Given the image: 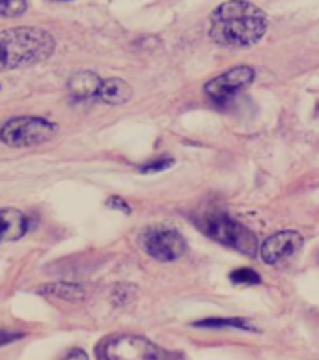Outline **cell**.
<instances>
[{"instance_id": "9a60e30c", "label": "cell", "mask_w": 319, "mask_h": 360, "mask_svg": "<svg viewBox=\"0 0 319 360\" xmlns=\"http://www.w3.org/2000/svg\"><path fill=\"white\" fill-rule=\"evenodd\" d=\"M28 10V0H0V15L19 17Z\"/></svg>"}, {"instance_id": "4fadbf2b", "label": "cell", "mask_w": 319, "mask_h": 360, "mask_svg": "<svg viewBox=\"0 0 319 360\" xmlns=\"http://www.w3.org/2000/svg\"><path fill=\"white\" fill-rule=\"evenodd\" d=\"M195 327L204 328H239V330H249V333H258V328L247 319V317H209V319H202L196 321Z\"/></svg>"}, {"instance_id": "ac0fdd59", "label": "cell", "mask_w": 319, "mask_h": 360, "mask_svg": "<svg viewBox=\"0 0 319 360\" xmlns=\"http://www.w3.org/2000/svg\"><path fill=\"white\" fill-rule=\"evenodd\" d=\"M108 205H110V207H116V210H124L125 213H129V211H131L129 205L125 204V202L122 198H110Z\"/></svg>"}, {"instance_id": "8992f818", "label": "cell", "mask_w": 319, "mask_h": 360, "mask_svg": "<svg viewBox=\"0 0 319 360\" xmlns=\"http://www.w3.org/2000/svg\"><path fill=\"white\" fill-rule=\"evenodd\" d=\"M141 245L148 256L157 262H176L187 250L185 237L168 226H152L141 236Z\"/></svg>"}, {"instance_id": "8fae6325", "label": "cell", "mask_w": 319, "mask_h": 360, "mask_svg": "<svg viewBox=\"0 0 319 360\" xmlns=\"http://www.w3.org/2000/svg\"><path fill=\"white\" fill-rule=\"evenodd\" d=\"M101 77H98L92 71H79L70 79V94L77 101H96V94L101 84Z\"/></svg>"}, {"instance_id": "30bf717a", "label": "cell", "mask_w": 319, "mask_h": 360, "mask_svg": "<svg viewBox=\"0 0 319 360\" xmlns=\"http://www.w3.org/2000/svg\"><path fill=\"white\" fill-rule=\"evenodd\" d=\"M133 97V88L118 77H110V79H103L99 84V90L96 94V101L105 103V105H112V107H119L125 105Z\"/></svg>"}, {"instance_id": "ba28073f", "label": "cell", "mask_w": 319, "mask_h": 360, "mask_svg": "<svg viewBox=\"0 0 319 360\" xmlns=\"http://www.w3.org/2000/svg\"><path fill=\"white\" fill-rule=\"evenodd\" d=\"M303 245V237L295 230H282L267 237L266 241L261 243V247L258 248V254L263 264L275 265L282 259L289 258L297 252Z\"/></svg>"}, {"instance_id": "9c48e42d", "label": "cell", "mask_w": 319, "mask_h": 360, "mask_svg": "<svg viewBox=\"0 0 319 360\" xmlns=\"http://www.w3.org/2000/svg\"><path fill=\"white\" fill-rule=\"evenodd\" d=\"M28 219L27 215L19 210L13 207H6L0 210V243H10L21 239L22 236H27Z\"/></svg>"}, {"instance_id": "52a82bcc", "label": "cell", "mask_w": 319, "mask_h": 360, "mask_svg": "<svg viewBox=\"0 0 319 360\" xmlns=\"http://www.w3.org/2000/svg\"><path fill=\"white\" fill-rule=\"evenodd\" d=\"M254 81V70L249 65H239L226 73L215 77L206 84V94L216 103L230 101L237 91L250 86Z\"/></svg>"}, {"instance_id": "277c9868", "label": "cell", "mask_w": 319, "mask_h": 360, "mask_svg": "<svg viewBox=\"0 0 319 360\" xmlns=\"http://www.w3.org/2000/svg\"><path fill=\"white\" fill-rule=\"evenodd\" d=\"M99 356L103 360H181L179 355L162 349L152 340L136 334L112 336L99 347Z\"/></svg>"}, {"instance_id": "5b68a950", "label": "cell", "mask_w": 319, "mask_h": 360, "mask_svg": "<svg viewBox=\"0 0 319 360\" xmlns=\"http://www.w3.org/2000/svg\"><path fill=\"white\" fill-rule=\"evenodd\" d=\"M56 135V125L49 120L19 116L0 127V142L8 148H32L49 142Z\"/></svg>"}, {"instance_id": "ffe728a7", "label": "cell", "mask_w": 319, "mask_h": 360, "mask_svg": "<svg viewBox=\"0 0 319 360\" xmlns=\"http://www.w3.org/2000/svg\"><path fill=\"white\" fill-rule=\"evenodd\" d=\"M54 2H67V0H54Z\"/></svg>"}, {"instance_id": "7a4b0ae2", "label": "cell", "mask_w": 319, "mask_h": 360, "mask_svg": "<svg viewBox=\"0 0 319 360\" xmlns=\"http://www.w3.org/2000/svg\"><path fill=\"white\" fill-rule=\"evenodd\" d=\"M54 53V39L38 27H17L0 32V71L41 64Z\"/></svg>"}, {"instance_id": "5bb4252c", "label": "cell", "mask_w": 319, "mask_h": 360, "mask_svg": "<svg viewBox=\"0 0 319 360\" xmlns=\"http://www.w3.org/2000/svg\"><path fill=\"white\" fill-rule=\"evenodd\" d=\"M230 280H232L233 284L239 285H258L261 284V276L256 273L254 269H235L232 274H230Z\"/></svg>"}, {"instance_id": "e0dca14e", "label": "cell", "mask_w": 319, "mask_h": 360, "mask_svg": "<svg viewBox=\"0 0 319 360\" xmlns=\"http://www.w3.org/2000/svg\"><path fill=\"white\" fill-rule=\"evenodd\" d=\"M25 333H15V330H0V347L2 345H8L11 342H15V340L22 338Z\"/></svg>"}, {"instance_id": "7c38bea8", "label": "cell", "mask_w": 319, "mask_h": 360, "mask_svg": "<svg viewBox=\"0 0 319 360\" xmlns=\"http://www.w3.org/2000/svg\"><path fill=\"white\" fill-rule=\"evenodd\" d=\"M39 293L54 299H62V301L70 302H81L86 297L84 288L79 284H70V282H54V284H45L39 288Z\"/></svg>"}, {"instance_id": "d6986e66", "label": "cell", "mask_w": 319, "mask_h": 360, "mask_svg": "<svg viewBox=\"0 0 319 360\" xmlns=\"http://www.w3.org/2000/svg\"><path fill=\"white\" fill-rule=\"evenodd\" d=\"M64 360H90V359H88L86 351L73 349V351H71V353H70V355L65 356Z\"/></svg>"}, {"instance_id": "44dd1931", "label": "cell", "mask_w": 319, "mask_h": 360, "mask_svg": "<svg viewBox=\"0 0 319 360\" xmlns=\"http://www.w3.org/2000/svg\"><path fill=\"white\" fill-rule=\"evenodd\" d=\"M318 110H319V103H318Z\"/></svg>"}, {"instance_id": "2e32d148", "label": "cell", "mask_w": 319, "mask_h": 360, "mask_svg": "<svg viewBox=\"0 0 319 360\" xmlns=\"http://www.w3.org/2000/svg\"><path fill=\"white\" fill-rule=\"evenodd\" d=\"M174 165V159L170 157H162L159 161H153V162H148L144 167H141V172H161V170H167Z\"/></svg>"}, {"instance_id": "6da1fadb", "label": "cell", "mask_w": 319, "mask_h": 360, "mask_svg": "<svg viewBox=\"0 0 319 360\" xmlns=\"http://www.w3.org/2000/svg\"><path fill=\"white\" fill-rule=\"evenodd\" d=\"M266 11L247 0L222 2L211 13L209 38L222 47L247 49L260 41L267 32Z\"/></svg>"}, {"instance_id": "3957f363", "label": "cell", "mask_w": 319, "mask_h": 360, "mask_svg": "<svg viewBox=\"0 0 319 360\" xmlns=\"http://www.w3.org/2000/svg\"><path fill=\"white\" fill-rule=\"evenodd\" d=\"M198 226L207 237H211L213 241L221 243L228 248H233V250H237L249 258L258 256L260 247H258V239H256L254 233L226 213H222V211L204 213L198 221Z\"/></svg>"}]
</instances>
